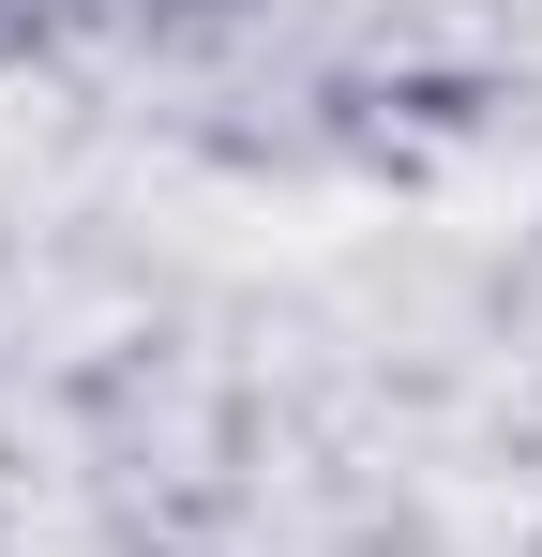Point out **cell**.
Wrapping results in <instances>:
<instances>
[]
</instances>
